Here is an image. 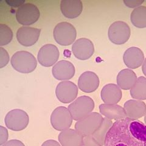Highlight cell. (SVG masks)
Segmentation results:
<instances>
[{"label": "cell", "mask_w": 146, "mask_h": 146, "mask_svg": "<svg viewBox=\"0 0 146 146\" xmlns=\"http://www.w3.org/2000/svg\"><path fill=\"white\" fill-rule=\"evenodd\" d=\"M104 117L98 113H91L82 119L77 121L75 130L83 136L92 135L101 125Z\"/></svg>", "instance_id": "5b68a950"}, {"label": "cell", "mask_w": 146, "mask_h": 146, "mask_svg": "<svg viewBox=\"0 0 146 146\" xmlns=\"http://www.w3.org/2000/svg\"><path fill=\"white\" fill-rule=\"evenodd\" d=\"M124 108L127 117L138 119L146 114L145 104L139 100H129L124 104Z\"/></svg>", "instance_id": "e0dca14e"}, {"label": "cell", "mask_w": 146, "mask_h": 146, "mask_svg": "<svg viewBox=\"0 0 146 146\" xmlns=\"http://www.w3.org/2000/svg\"><path fill=\"white\" fill-rule=\"evenodd\" d=\"M104 146H146V125L129 117L116 121L106 135Z\"/></svg>", "instance_id": "6da1fadb"}, {"label": "cell", "mask_w": 146, "mask_h": 146, "mask_svg": "<svg viewBox=\"0 0 146 146\" xmlns=\"http://www.w3.org/2000/svg\"><path fill=\"white\" fill-rule=\"evenodd\" d=\"M1 146H25V145L20 140L12 139L7 141Z\"/></svg>", "instance_id": "4dcf8cb0"}, {"label": "cell", "mask_w": 146, "mask_h": 146, "mask_svg": "<svg viewBox=\"0 0 146 146\" xmlns=\"http://www.w3.org/2000/svg\"><path fill=\"white\" fill-rule=\"evenodd\" d=\"M130 28L126 23L121 21L114 22L109 27L108 35L110 40L115 44H123L129 40Z\"/></svg>", "instance_id": "ba28073f"}, {"label": "cell", "mask_w": 146, "mask_h": 146, "mask_svg": "<svg viewBox=\"0 0 146 146\" xmlns=\"http://www.w3.org/2000/svg\"><path fill=\"white\" fill-rule=\"evenodd\" d=\"M122 96L121 90L116 84H110L105 85L101 91L102 100L107 104H117Z\"/></svg>", "instance_id": "ffe728a7"}, {"label": "cell", "mask_w": 146, "mask_h": 146, "mask_svg": "<svg viewBox=\"0 0 146 146\" xmlns=\"http://www.w3.org/2000/svg\"><path fill=\"white\" fill-rule=\"evenodd\" d=\"M125 65L130 69H136L143 65L144 55L141 49L137 47H131L125 51L123 56Z\"/></svg>", "instance_id": "2e32d148"}, {"label": "cell", "mask_w": 146, "mask_h": 146, "mask_svg": "<svg viewBox=\"0 0 146 146\" xmlns=\"http://www.w3.org/2000/svg\"><path fill=\"white\" fill-rule=\"evenodd\" d=\"M142 70L143 74L146 76V58L144 59V61L143 63V66H142Z\"/></svg>", "instance_id": "836d02e7"}, {"label": "cell", "mask_w": 146, "mask_h": 146, "mask_svg": "<svg viewBox=\"0 0 146 146\" xmlns=\"http://www.w3.org/2000/svg\"><path fill=\"white\" fill-rule=\"evenodd\" d=\"M53 35L57 43L62 46H68L75 41L77 32L74 26L70 23L61 22L55 26Z\"/></svg>", "instance_id": "277c9868"}, {"label": "cell", "mask_w": 146, "mask_h": 146, "mask_svg": "<svg viewBox=\"0 0 146 146\" xmlns=\"http://www.w3.org/2000/svg\"><path fill=\"white\" fill-rule=\"evenodd\" d=\"M144 121H145V124L146 125V114H145V116H144Z\"/></svg>", "instance_id": "e575fe53"}, {"label": "cell", "mask_w": 146, "mask_h": 146, "mask_svg": "<svg viewBox=\"0 0 146 146\" xmlns=\"http://www.w3.org/2000/svg\"><path fill=\"white\" fill-rule=\"evenodd\" d=\"M58 141L62 146H81L84 136L73 129H67L59 134Z\"/></svg>", "instance_id": "d6986e66"}, {"label": "cell", "mask_w": 146, "mask_h": 146, "mask_svg": "<svg viewBox=\"0 0 146 146\" xmlns=\"http://www.w3.org/2000/svg\"><path fill=\"white\" fill-rule=\"evenodd\" d=\"M62 14L68 18L78 17L83 10V4L80 0H62L60 2Z\"/></svg>", "instance_id": "ac0fdd59"}, {"label": "cell", "mask_w": 146, "mask_h": 146, "mask_svg": "<svg viewBox=\"0 0 146 146\" xmlns=\"http://www.w3.org/2000/svg\"><path fill=\"white\" fill-rule=\"evenodd\" d=\"M25 1H6V3H8L9 5L13 7H17L19 5L21 6L22 4H25Z\"/></svg>", "instance_id": "d6a6232c"}, {"label": "cell", "mask_w": 146, "mask_h": 146, "mask_svg": "<svg viewBox=\"0 0 146 146\" xmlns=\"http://www.w3.org/2000/svg\"><path fill=\"white\" fill-rule=\"evenodd\" d=\"M52 75L59 80L66 81L72 78L75 74L73 64L67 60H60L55 64L52 70Z\"/></svg>", "instance_id": "5bb4252c"}, {"label": "cell", "mask_w": 146, "mask_h": 146, "mask_svg": "<svg viewBox=\"0 0 146 146\" xmlns=\"http://www.w3.org/2000/svg\"><path fill=\"white\" fill-rule=\"evenodd\" d=\"M9 61V56L5 49L0 48V68L6 66Z\"/></svg>", "instance_id": "4316f807"}, {"label": "cell", "mask_w": 146, "mask_h": 146, "mask_svg": "<svg viewBox=\"0 0 146 146\" xmlns=\"http://www.w3.org/2000/svg\"><path fill=\"white\" fill-rule=\"evenodd\" d=\"M131 23L138 28L146 27V7L140 6L132 11L130 15Z\"/></svg>", "instance_id": "cb8c5ba5"}, {"label": "cell", "mask_w": 146, "mask_h": 146, "mask_svg": "<svg viewBox=\"0 0 146 146\" xmlns=\"http://www.w3.org/2000/svg\"><path fill=\"white\" fill-rule=\"evenodd\" d=\"M99 85V77L92 71L84 72L79 78L78 87L83 92L93 93L98 89Z\"/></svg>", "instance_id": "9a60e30c"}, {"label": "cell", "mask_w": 146, "mask_h": 146, "mask_svg": "<svg viewBox=\"0 0 146 146\" xmlns=\"http://www.w3.org/2000/svg\"><path fill=\"white\" fill-rule=\"evenodd\" d=\"M8 131L5 127L0 126V145L5 144L8 139Z\"/></svg>", "instance_id": "f1b7e54d"}, {"label": "cell", "mask_w": 146, "mask_h": 146, "mask_svg": "<svg viewBox=\"0 0 146 146\" xmlns=\"http://www.w3.org/2000/svg\"><path fill=\"white\" fill-rule=\"evenodd\" d=\"M42 146H61V145L56 141L52 140V139H49L44 141V142L42 144Z\"/></svg>", "instance_id": "1f68e13d"}, {"label": "cell", "mask_w": 146, "mask_h": 146, "mask_svg": "<svg viewBox=\"0 0 146 146\" xmlns=\"http://www.w3.org/2000/svg\"><path fill=\"white\" fill-rule=\"evenodd\" d=\"M99 110L103 116L110 120L118 121L127 117L124 108L117 104H101Z\"/></svg>", "instance_id": "44dd1931"}, {"label": "cell", "mask_w": 146, "mask_h": 146, "mask_svg": "<svg viewBox=\"0 0 146 146\" xmlns=\"http://www.w3.org/2000/svg\"><path fill=\"white\" fill-rule=\"evenodd\" d=\"M60 53L56 46L45 44L39 50L37 58L40 65L45 67L53 66L58 60Z\"/></svg>", "instance_id": "8fae6325"}, {"label": "cell", "mask_w": 146, "mask_h": 146, "mask_svg": "<svg viewBox=\"0 0 146 146\" xmlns=\"http://www.w3.org/2000/svg\"><path fill=\"white\" fill-rule=\"evenodd\" d=\"M138 79L135 73L130 69L121 71L117 76L116 81L119 87L122 90H130Z\"/></svg>", "instance_id": "7402d4cb"}, {"label": "cell", "mask_w": 146, "mask_h": 146, "mask_svg": "<svg viewBox=\"0 0 146 146\" xmlns=\"http://www.w3.org/2000/svg\"><path fill=\"white\" fill-rule=\"evenodd\" d=\"M40 33V29L23 26L20 27L17 32V39L21 45L31 46L38 41Z\"/></svg>", "instance_id": "4fadbf2b"}, {"label": "cell", "mask_w": 146, "mask_h": 146, "mask_svg": "<svg viewBox=\"0 0 146 146\" xmlns=\"http://www.w3.org/2000/svg\"><path fill=\"white\" fill-rule=\"evenodd\" d=\"M11 63L16 71L23 74L33 72L37 65L35 57L31 53L25 51L15 52L11 58Z\"/></svg>", "instance_id": "7a4b0ae2"}, {"label": "cell", "mask_w": 146, "mask_h": 146, "mask_svg": "<svg viewBox=\"0 0 146 146\" xmlns=\"http://www.w3.org/2000/svg\"><path fill=\"white\" fill-rule=\"evenodd\" d=\"M72 117L68 108L58 107L52 111L51 116V123L54 129L58 131L69 129L72 122Z\"/></svg>", "instance_id": "9c48e42d"}, {"label": "cell", "mask_w": 146, "mask_h": 146, "mask_svg": "<svg viewBox=\"0 0 146 146\" xmlns=\"http://www.w3.org/2000/svg\"><path fill=\"white\" fill-rule=\"evenodd\" d=\"M56 94L59 101L64 104L71 103L77 98L78 87L72 82L63 81L57 85Z\"/></svg>", "instance_id": "30bf717a"}, {"label": "cell", "mask_w": 146, "mask_h": 146, "mask_svg": "<svg viewBox=\"0 0 146 146\" xmlns=\"http://www.w3.org/2000/svg\"><path fill=\"white\" fill-rule=\"evenodd\" d=\"M113 123L111 120L107 117H104L101 125L98 128V130L91 135L93 139L99 144L100 145L104 146L105 139L109 130L112 127Z\"/></svg>", "instance_id": "603a6c76"}, {"label": "cell", "mask_w": 146, "mask_h": 146, "mask_svg": "<svg viewBox=\"0 0 146 146\" xmlns=\"http://www.w3.org/2000/svg\"><path fill=\"white\" fill-rule=\"evenodd\" d=\"M72 51L77 58L82 60H87L94 54V44L88 38H79L73 43Z\"/></svg>", "instance_id": "7c38bea8"}, {"label": "cell", "mask_w": 146, "mask_h": 146, "mask_svg": "<svg viewBox=\"0 0 146 146\" xmlns=\"http://www.w3.org/2000/svg\"><path fill=\"white\" fill-rule=\"evenodd\" d=\"M81 146H102L96 141L91 135L84 136L83 143Z\"/></svg>", "instance_id": "83f0119b"}, {"label": "cell", "mask_w": 146, "mask_h": 146, "mask_svg": "<svg viewBox=\"0 0 146 146\" xmlns=\"http://www.w3.org/2000/svg\"><path fill=\"white\" fill-rule=\"evenodd\" d=\"M68 108L73 119L77 121L92 113L94 108V102L89 96H82L72 102Z\"/></svg>", "instance_id": "3957f363"}, {"label": "cell", "mask_w": 146, "mask_h": 146, "mask_svg": "<svg viewBox=\"0 0 146 146\" xmlns=\"http://www.w3.org/2000/svg\"><path fill=\"white\" fill-rule=\"evenodd\" d=\"M124 3L127 7L130 8H136L140 5H141L143 3V0H124Z\"/></svg>", "instance_id": "f546056e"}, {"label": "cell", "mask_w": 146, "mask_h": 146, "mask_svg": "<svg viewBox=\"0 0 146 146\" xmlns=\"http://www.w3.org/2000/svg\"><path fill=\"white\" fill-rule=\"evenodd\" d=\"M4 121L9 129L18 131L26 129L29 124V117L24 110L15 109L7 114Z\"/></svg>", "instance_id": "8992f818"}, {"label": "cell", "mask_w": 146, "mask_h": 146, "mask_svg": "<svg viewBox=\"0 0 146 146\" xmlns=\"http://www.w3.org/2000/svg\"><path fill=\"white\" fill-rule=\"evenodd\" d=\"M13 38L11 29L6 25H0V46H5L10 43Z\"/></svg>", "instance_id": "484cf974"}, {"label": "cell", "mask_w": 146, "mask_h": 146, "mask_svg": "<svg viewBox=\"0 0 146 146\" xmlns=\"http://www.w3.org/2000/svg\"><path fill=\"white\" fill-rule=\"evenodd\" d=\"M40 16L38 8L33 3H25L19 6L16 12V19L20 25H31L37 21Z\"/></svg>", "instance_id": "52a82bcc"}, {"label": "cell", "mask_w": 146, "mask_h": 146, "mask_svg": "<svg viewBox=\"0 0 146 146\" xmlns=\"http://www.w3.org/2000/svg\"><path fill=\"white\" fill-rule=\"evenodd\" d=\"M130 95L136 100H146V78L139 77L130 89Z\"/></svg>", "instance_id": "d4e9b609"}]
</instances>
